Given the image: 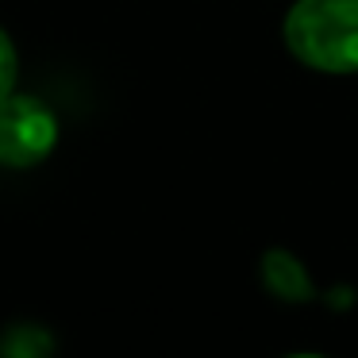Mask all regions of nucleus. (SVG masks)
I'll use <instances>...</instances> for the list:
<instances>
[{"instance_id": "obj_1", "label": "nucleus", "mask_w": 358, "mask_h": 358, "mask_svg": "<svg viewBox=\"0 0 358 358\" xmlns=\"http://www.w3.org/2000/svg\"><path fill=\"white\" fill-rule=\"evenodd\" d=\"M285 47L320 73H355L358 0H296L285 16Z\"/></svg>"}, {"instance_id": "obj_2", "label": "nucleus", "mask_w": 358, "mask_h": 358, "mask_svg": "<svg viewBox=\"0 0 358 358\" xmlns=\"http://www.w3.org/2000/svg\"><path fill=\"white\" fill-rule=\"evenodd\" d=\"M58 116L31 93H8L0 101V166L31 170L55 150Z\"/></svg>"}, {"instance_id": "obj_3", "label": "nucleus", "mask_w": 358, "mask_h": 358, "mask_svg": "<svg viewBox=\"0 0 358 358\" xmlns=\"http://www.w3.org/2000/svg\"><path fill=\"white\" fill-rule=\"evenodd\" d=\"M262 278H266V285H270V293L281 296V301H312V293H316L308 270H304L289 250H266Z\"/></svg>"}, {"instance_id": "obj_4", "label": "nucleus", "mask_w": 358, "mask_h": 358, "mask_svg": "<svg viewBox=\"0 0 358 358\" xmlns=\"http://www.w3.org/2000/svg\"><path fill=\"white\" fill-rule=\"evenodd\" d=\"M55 350V335L39 324H12L0 335V355L4 358H43Z\"/></svg>"}, {"instance_id": "obj_5", "label": "nucleus", "mask_w": 358, "mask_h": 358, "mask_svg": "<svg viewBox=\"0 0 358 358\" xmlns=\"http://www.w3.org/2000/svg\"><path fill=\"white\" fill-rule=\"evenodd\" d=\"M16 70H20L16 47H12L8 31L0 27V101H4L8 93H16Z\"/></svg>"}]
</instances>
